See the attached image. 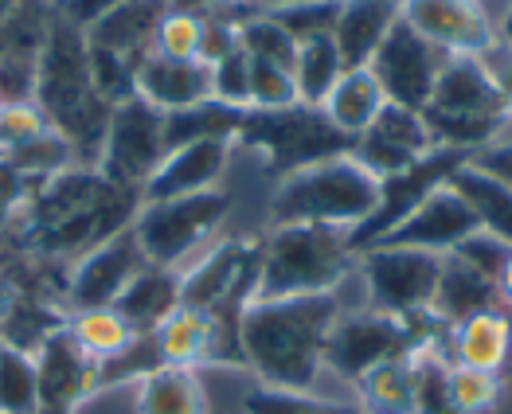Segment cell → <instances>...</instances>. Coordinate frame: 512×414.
<instances>
[{"mask_svg":"<svg viewBox=\"0 0 512 414\" xmlns=\"http://www.w3.org/2000/svg\"><path fill=\"white\" fill-rule=\"evenodd\" d=\"M344 309V290L317 297L251 301L239 317L243 368L258 375V387L313 395L325 375V344Z\"/></svg>","mask_w":512,"mask_h":414,"instance_id":"cell-1","label":"cell"},{"mask_svg":"<svg viewBox=\"0 0 512 414\" xmlns=\"http://www.w3.org/2000/svg\"><path fill=\"white\" fill-rule=\"evenodd\" d=\"M32 102L43 114L47 129L59 133L86 168H98L114 106L94 86L86 32L79 24H71L59 8H51V28H47V43H43Z\"/></svg>","mask_w":512,"mask_h":414,"instance_id":"cell-2","label":"cell"},{"mask_svg":"<svg viewBox=\"0 0 512 414\" xmlns=\"http://www.w3.org/2000/svg\"><path fill=\"white\" fill-rule=\"evenodd\" d=\"M380 207V180L352 153L298 168L278 180L270 200V227H333L356 231Z\"/></svg>","mask_w":512,"mask_h":414,"instance_id":"cell-3","label":"cell"},{"mask_svg":"<svg viewBox=\"0 0 512 414\" xmlns=\"http://www.w3.org/2000/svg\"><path fill=\"white\" fill-rule=\"evenodd\" d=\"M356 274V254L348 231L333 227H270L258 243L255 301L317 297L337 293Z\"/></svg>","mask_w":512,"mask_h":414,"instance_id":"cell-4","label":"cell"},{"mask_svg":"<svg viewBox=\"0 0 512 414\" xmlns=\"http://www.w3.org/2000/svg\"><path fill=\"white\" fill-rule=\"evenodd\" d=\"M231 207H235V196L227 188L180 196V200H161V204H141L133 215V239H137L149 266L184 270L192 258H200L212 247V239L227 223Z\"/></svg>","mask_w":512,"mask_h":414,"instance_id":"cell-5","label":"cell"},{"mask_svg":"<svg viewBox=\"0 0 512 414\" xmlns=\"http://www.w3.org/2000/svg\"><path fill=\"white\" fill-rule=\"evenodd\" d=\"M239 141L262 153L266 172L278 180L329 157L352 153V141L341 137L321 110L286 106V110H247L239 125Z\"/></svg>","mask_w":512,"mask_h":414,"instance_id":"cell-6","label":"cell"},{"mask_svg":"<svg viewBox=\"0 0 512 414\" xmlns=\"http://www.w3.org/2000/svg\"><path fill=\"white\" fill-rule=\"evenodd\" d=\"M442 258L427 250L372 247L356 254V278L364 286V305L391 317H419L434 309V293L442 278Z\"/></svg>","mask_w":512,"mask_h":414,"instance_id":"cell-7","label":"cell"},{"mask_svg":"<svg viewBox=\"0 0 512 414\" xmlns=\"http://www.w3.org/2000/svg\"><path fill=\"white\" fill-rule=\"evenodd\" d=\"M169 141H165V114L153 110L145 98H126L114 106L110 114V129L102 141V157H98V172L122 188L141 196L149 176L165 161Z\"/></svg>","mask_w":512,"mask_h":414,"instance_id":"cell-8","label":"cell"},{"mask_svg":"<svg viewBox=\"0 0 512 414\" xmlns=\"http://www.w3.org/2000/svg\"><path fill=\"white\" fill-rule=\"evenodd\" d=\"M446 63H450V55H442L434 43L423 40V36L399 16V24L387 32V40L380 43V51L372 55L368 71H372V79L380 83V90H384V98L391 106H403V110L423 114Z\"/></svg>","mask_w":512,"mask_h":414,"instance_id":"cell-9","label":"cell"},{"mask_svg":"<svg viewBox=\"0 0 512 414\" xmlns=\"http://www.w3.org/2000/svg\"><path fill=\"white\" fill-rule=\"evenodd\" d=\"M470 153H458V149H434L430 157H423L419 165H411L407 172H395L380 180V207L372 211V219L364 227H356L348 235L352 254H364V250L380 247L387 235L415 211V207L427 200L434 188H442L462 165H470Z\"/></svg>","mask_w":512,"mask_h":414,"instance_id":"cell-10","label":"cell"},{"mask_svg":"<svg viewBox=\"0 0 512 414\" xmlns=\"http://www.w3.org/2000/svg\"><path fill=\"white\" fill-rule=\"evenodd\" d=\"M145 254L133 239V223L126 231L110 235L106 243H98L94 250H86L75 262V270L67 274V309L71 313H86V309H114L118 297L126 293V286L145 270Z\"/></svg>","mask_w":512,"mask_h":414,"instance_id":"cell-11","label":"cell"},{"mask_svg":"<svg viewBox=\"0 0 512 414\" xmlns=\"http://www.w3.org/2000/svg\"><path fill=\"white\" fill-rule=\"evenodd\" d=\"M403 20L450 59H481L497 43V20L489 4L470 0H411Z\"/></svg>","mask_w":512,"mask_h":414,"instance_id":"cell-12","label":"cell"},{"mask_svg":"<svg viewBox=\"0 0 512 414\" xmlns=\"http://www.w3.org/2000/svg\"><path fill=\"white\" fill-rule=\"evenodd\" d=\"M434 149L438 145L430 137L427 118L415 114V110L391 106V102L384 106V114L372 122V129L352 141V157L368 168L376 180L407 172L411 165H419L423 157H430Z\"/></svg>","mask_w":512,"mask_h":414,"instance_id":"cell-13","label":"cell"},{"mask_svg":"<svg viewBox=\"0 0 512 414\" xmlns=\"http://www.w3.org/2000/svg\"><path fill=\"white\" fill-rule=\"evenodd\" d=\"M235 141L231 137H200L188 145H176L165 153V161L149 176L141 204H161V200H180V196H196V192H212L219 188L223 172L231 165Z\"/></svg>","mask_w":512,"mask_h":414,"instance_id":"cell-14","label":"cell"},{"mask_svg":"<svg viewBox=\"0 0 512 414\" xmlns=\"http://www.w3.org/2000/svg\"><path fill=\"white\" fill-rule=\"evenodd\" d=\"M477 219L466 207V200L450 188V180L442 188H434L423 204L415 207L380 247H407L427 250V254H454L470 235H477Z\"/></svg>","mask_w":512,"mask_h":414,"instance_id":"cell-15","label":"cell"},{"mask_svg":"<svg viewBox=\"0 0 512 414\" xmlns=\"http://www.w3.org/2000/svg\"><path fill=\"white\" fill-rule=\"evenodd\" d=\"M40 403L36 414H79L90 395H98V364L86 360L71 332L59 329L40 352Z\"/></svg>","mask_w":512,"mask_h":414,"instance_id":"cell-16","label":"cell"},{"mask_svg":"<svg viewBox=\"0 0 512 414\" xmlns=\"http://www.w3.org/2000/svg\"><path fill=\"white\" fill-rule=\"evenodd\" d=\"M133 94L145 98L153 110L169 114H184L196 110L204 102H212V67L204 59L196 63H176V59H161V55H145L133 71Z\"/></svg>","mask_w":512,"mask_h":414,"instance_id":"cell-17","label":"cell"},{"mask_svg":"<svg viewBox=\"0 0 512 414\" xmlns=\"http://www.w3.org/2000/svg\"><path fill=\"white\" fill-rule=\"evenodd\" d=\"M446 352H450V364L501 375V368L512 360V317L505 309H489L454 325L446 336Z\"/></svg>","mask_w":512,"mask_h":414,"instance_id":"cell-18","label":"cell"},{"mask_svg":"<svg viewBox=\"0 0 512 414\" xmlns=\"http://www.w3.org/2000/svg\"><path fill=\"white\" fill-rule=\"evenodd\" d=\"M403 4H380V0H360V4H341L337 24H333V43L341 51L344 71H360L372 63L387 32L399 24Z\"/></svg>","mask_w":512,"mask_h":414,"instance_id":"cell-19","label":"cell"},{"mask_svg":"<svg viewBox=\"0 0 512 414\" xmlns=\"http://www.w3.org/2000/svg\"><path fill=\"white\" fill-rule=\"evenodd\" d=\"M161 4H110L90 28H86V47L90 51H106L118 55L126 63H141L149 55L153 28L161 20Z\"/></svg>","mask_w":512,"mask_h":414,"instance_id":"cell-20","label":"cell"},{"mask_svg":"<svg viewBox=\"0 0 512 414\" xmlns=\"http://www.w3.org/2000/svg\"><path fill=\"white\" fill-rule=\"evenodd\" d=\"M489 309H501L497 301V290L489 278H481L466 258L458 254H446L442 258V278H438V293H434V317L454 329L462 321H470L477 313H489Z\"/></svg>","mask_w":512,"mask_h":414,"instance_id":"cell-21","label":"cell"},{"mask_svg":"<svg viewBox=\"0 0 512 414\" xmlns=\"http://www.w3.org/2000/svg\"><path fill=\"white\" fill-rule=\"evenodd\" d=\"M114 309L126 317L133 336H153L180 309V270L145 266L126 286V293L118 297Z\"/></svg>","mask_w":512,"mask_h":414,"instance_id":"cell-22","label":"cell"},{"mask_svg":"<svg viewBox=\"0 0 512 414\" xmlns=\"http://www.w3.org/2000/svg\"><path fill=\"white\" fill-rule=\"evenodd\" d=\"M137 414H212L208 387L200 372L188 368H153L137 379L133 391Z\"/></svg>","mask_w":512,"mask_h":414,"instance_id":"cell-23","label":"cell"},{"mask_svg":"<svg viewBox=\"0 0 512 414\" xmlns=\"http://www.w3.org/2000/svg\"><path fill=\"white\" fill-rule=\"evenodd\" d=\"M387 98L380 83L372 79V71L368 67H360V71H344L341 83L333 86V94L325 98V106H321V114L329 118V125L348 137V141H356L360 133H368L372 122L384 114Z\"/></svg>","mask_w":512,"mask_h":414,"instance_id":"cell-24","label":"cell"},{"mask_svg":"<svg viewBox=\"0 0 512 414\" xmlns=\"http://www.w3.org/2000/svg\"><path fill=\"white\" fill-rule=\"evenodd\" d=\"M450 188L466 200V207L473 211V219H477V227L485 235H493L505 247H512V188H505L497 176L481 172L473 161L450 176Z\"/></svg>","mask_w":512,"mask_h":414,"instance_id":"cell-25","label":"cell"},{"mask_svg":"<svg viewBox=\"0 0 512 414\" xmlns=\"http://www.w3.org/2000/svg\"><path fill=\"white\" fill-rule=\"evenodd\" d=\"M290 75H294L298 106L321 110L325 98L333 94V86L341 83V75H344L341 51H337V43H333V32L298 43V55H294V71H290Z\"/></svg>","mask_w":512,"mask_h":414,"instance_id":"cell-26","label":"cell"},{"mask_svg":"<svg viewBox=\"0 0 512 414\" xmlns=\"http://www.w3.org/2000/svg\"><path fill=\"white\" fill-rule=\"evenodd\" d=\"M352 391H356V411L360 414H415V364H411V356L368 372Z\"/></svg>","mask_w":512,"mask_h":414,"instance_id":"cell-27","label":"cell"},{"mask_svg":"<svg viewBox=\"0 0 512 414\" xmlns=\"http://www.w3.org/2000/svg\"><path fill=\"white\" fill-rule=\"evenodd\" d=\"M67 332L71 340L83 348L86 360L94 364H110L122 352L133 348V329L126 325V317L118 309H86V313H71L67 317Z\"/></svg>","mask_w":512,"mask_h":414,"instance_id":"cell-28","label":"cell"},{"mask_svg":"<svg viewBox=\"0 0 512 414\" xmlns=\"http://www.w3.org/2000/svg\"><path fill=\"white\" fill-rule=\"evenodd\" d=\"M40 368L36 356L0 340V414H36Z\"/></svg>","mask_w":512,"mask_h":414,"instance_id":"cell-29","label":"cell"},{"mask_svg":"<svg viewBox=\"0 0 512 414\" xmlns=\"http://www.w3.org/2000/svg\"><path fill=\"white\" fill-rule=\"evenodd\" d=\"M200 43H204V8H165L157 28H153V43L149 51L161 59H176V63H196L200 59Z\"/></svg>","mask_w":512,"mask_h":414,"instance_id":"cell-30","label":"cell"},{"mask_svg":"<svg viewBox=\"0 0 512 414\" xmlns=\"http://www.w3.org/2000/svg\"><path fill=\"white\" fill-rule=\"evenodd\" d=\"M239 47H243L251 59L274 63V67H282V71H294L298 43H294V36H290L270 12L239 16Z\"/></svg>","mask_w":512,"mask_h":414,"instance_id":"cell-31","label":"cell"},{"mask_svg":"<svg viewBox=\"0 0 512 414\" xmlns=\"http://www.w3.org/2000/svg\"><path fill=\"white\" fill-rule=\"evenodd\" d=\"M415 364V414H454L450 403V352L446 348H419Z\"/></svg>","mask_w":512,"mask_h":414,"instance_id":"cell-32","label":"cell"},{"mask_svg":"<svg viewBox=\"0 0 512 414\" xmlns=\"http://www.w3.org/2000/svg\"><path fill=\"white\" fill-rule=\"evenodd\" d=\"M501 395H505V379L501 375L450 364V403H454V414H493L501 407Z\"/></svg>","mask_w":512,"mask_h":414,"instance_id":"cell-33","label":"cell"},{"mask_svg":"<svg viewBox=\"0 0 512 414\" xmlns=\"http://www.w3.org/2000/svg\"><path fill=\"white\" fill-rule=\"evenodd\" d=\"M247 414H360L356 407H341L317 395H294V391H274V387H255L243 399Z\"/></svg>","mask_w":512,"mask_h":414,"instance_id":"cell-34","label":"cell"},{"mask_svg":"<svg viewBox=\"0 0 512 414\" xmlns=\"http://www.w3.org/2000/svg\"><path fill=\"white\" fill-rule=\"evenodd\" d=\"M212 98L227 110H251V59L243 47L212 67Z\"/></svg>","mask_w":512,"mask_h":414,"instance_id":"cell-35","label":"cell"},{"mask_svg":"<svg viewBox=\"0 0 512 414\" xmlns=\"http://www.w3.org/2000/svg\"><path fill=\"white\" fill-rule=\"evenodd\" d=\"M337 8L341 4H278V8H266L290 36L294 43H305L313 40V36H329L333 32V24H337Z\"/></svg>","mask_w":512,"mask_h":414,"instance_id":"cell-36","label":"cell"},{"mask_svg":"<svg viewBox=\"0 0 512 414\" xmlns=\"http://www.w3.org/2000/svg\"><path fill=\"white\" fill-rule=\"evenodd\" d=\"M47 133V122L36 110V102H24V106H4L0 110V153L4 149H16V145H28Z\"/></svg>","mask_w":512,"mask_h":414,"instance_id":"cell-37","label":"cell"},{"mask_svg":"<svg viewBox=\"0 0 512 414\" xmlns=\"http://www.w3.org/2000/svg\"><path fill=\"white\" fill-rule=\"evenodd\" d=\"M481 67H485L489 83H493V90H497L505 114L512 118V43H505V40L493 43V47L481 55Z\"/></svg>","mask_w":512,"mask_h":414,"instance_id":"cell-38","label":"cell"},{"mask_svg":"<svg viewBox=\"0 0 512 414\" xmlns=\"http://www.w3.org/2000/svg\"><path fill=\"white\" fill-rule=\"evenodd\" d=\"M473 165L481 168V172H489V176H497L505 188H512V137L481 149V153H473Z\"/></svg>","mask_w":512,"mask_h":414,"instance_id":"cell-39","label":"cell"},{"mask_svg":"<svg viewBox=\"0 0 512 414\" xmlns=\"http://www.w3.org/2000/svg\"><path fill=\"white\" fill-rule=\"evenodd\" d=\"M493 290H497V301H501V305H509V309H512V254L505 258V266H501V274H497Z\"/></svg>","mask_w":512,"mask_h":414,"instance_id":"cell-40","label":"cell"},{"mask_svg":"<svg viewBox=\"0 0 512 414\" xmlns=\"http://www.w3.org/2000/svg\"><path fill=\"white\" fill-rule=\"evenodd\" d=\"M489 8H493V4H489ZM493 20H497V40L512 43V4L505 12H493Z\"/></svg>","mask_w":512,"mask_h":414,"instance_id":"cell-41","label":"cell"},{"mask_svg":"<svg viewBox=\"0 0 512 414\" xmlns=\"http://www.w3.org/2000/svg\"><path fill=\"white\" fill-rule=\"evenodd\" d=\"M8 12H12V4H0V24L8 20Z\"/></svg>","mask_w":512,"mask_h":414,"instance_id":"cell-42","label":"cell"},{"mask_svg":"<svg viewBox=\"0 0 512 414\" xmlns=\"http://www.w3.org/2000/svg\"><path fill=\"white\" fill-rule=\"evenodd\" d=\"M0 110H4V106H0Z\"/></svg>","mask_w":512,"mask_h":414,"instance_id":"cell-43","label":"cell"}]
</instances>
